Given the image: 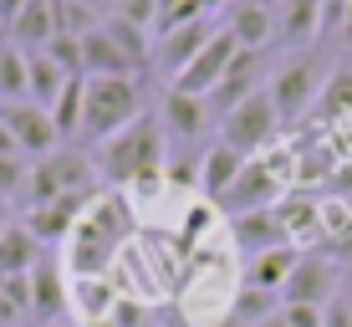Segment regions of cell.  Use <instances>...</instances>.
I'll return each instance as SVG.
<instances>
[{"instance_id": "36", "label": "cell", "mask_w": 352, "mask_h": 327, "mask_svg": "<svg viewBox=\"0 0 352 327\" xmlns=\"http://www.w3.org/2000/svg\"><path fill=\"white\" fill-rule=\"evenodd\" d=\"M26 10V0H0V31H10L16 26V16Z\"/></svg>"}, {"instance_id": "20", "label": "cell", "mask_w": 352, "mask_h": 327, "mask_svg": "<svg viewBox=\"0 0 352 327\" xmlns=\"http://www.w3.org/2000/svg\"><path fill=\"white\" fill-rule=\"evenodd\" d=\"M245 164L250 159H245V154H235L230 143H210V149H204V164H199V189L220 204V195L240 179V169H245Z\"/></svg>"}, {"instance_id": "9", "label": "cell", "mask_w": 352, "mask_h": 327, "mask_svg": "<svg viewBox=\"0 0 352 327\" xmlns=\"http://www.w3.org/2000/svg\"><path fill=\"white\" fill-rule=\"evenodd\" d=\"M0 123H6V133L16 138V149L26 154V159H46V154H56V143H62V133H56L52 113L36 103H0Z\"/></svg>"}, {"instance_id": "21", "label": "cell", "mask_w": 352, "mask_h": 327, "mask_svg": "<svg viewBox=\"0 0 352 327\" xmlns=\"http://www.w3.org/2000/svg\"><path fill=\"white\" fill-rule=\"evenodd\" d=\"M296 261H301V251H296V246L265 251V256H256V261H250V271L240 276V286H256V292H271V297H281V286L291 282Z\"/></svg>"}, {"instance_id": "18", "label": "cell", "mask_w": 352, "mask_h": 327, "mask_svg": "<svg viewBox=\"0 0 352 327\" xmlns=\"http://www.w3.org/2000/svg\"><path fill=\"white\" fill-rule=\"evenodd\" d=\"M6 36H10V46H21V52H41V46L56 36V0H26V10L16 16V26Z\"/></svg>"}, {"instance_id": "35", "label": "cell", "mask_w": 352, "mask_h": 327, "mask_svg": "<svg viewBox=\"0 0 352 327\" xmlns=\"http://www.w3.org/2000/svg\"><path fill=\"white\" fill-rule=\"evenodd\" d=\"M21 317H26V312H21L6 292H0V327H21Z\"/></svg>"}, {"instance_id": "37", "label": "cell", "mask_w": 352, "mask_h": 327, "mask_svg": "<svg viewBox=\"0 0 352 327\" xmlns=\"http://www.w3.org/2000/svg\"><path fill=\"white\" fill-rule=\"evenodd\" d=\"M327 256H332V261H347V266H352V235H347V240H332V251H327Z\"/></svg>"}, {"instance_id": "23", "label": "cell", "mask_w": 352, "mask_h": 327, "mask_svg": "<svg viewBox=\"0 0 352 327\" xmlns=\"http://www.w3.org/2000/svg\"><path fill=\"white\" fill-rule=\"evenodd\" d=\"M36 266H41V240L26 225L10 220L6 235H0V276H31Z\"/></svg>"}, {"instance_id": "17", "label": "cell", "mask_w": 352, "mask_h": 327, "mask_svg": "<svg viewBox=\"0 0 352 327\" xmlns=\"http://www.w3.org/2000/svg\"><path fill=\"white\" fill-rule=\"evenodd\" d=\"M87 200L92 195H67V200H52V204H36V210H26V230L41 240V246H46V240H67Z\"/></svg>"}, {"instance_id": "2", "label": "cell", "mask_w": 352, "mask_h": 327, "mask_svg": "<svg viewBox=\"0 0 352 327\" xmlns=\"http://www.w3.org/2000/svg\"><path fill=\"white\" fill-rule=\"evenodd\" d=\"M164 123H159V113H143V118H133V123L118 133V138H107L102 149H97V179L102 184H138V179H148V174H164Z\"/></svg>"}, {"instance_id": "25", "label": "cell", "mask_w": 352, "mask_h": 327, "mask_svg": "<svg viewBox=\"0 0 352 327\" xmlns=\"http://www.w3.org/2000/svg\"><path fill=\"white\" fill-rule=\"evenodd\" d=\"M26 87H31V103L52 113V103L62 98V87H67V72L46 52H26Z\"/></svg>"}, {"instance_id": "41", "label": "cell", "mask_w": 352, "mask_h": 327, "mask_svg": "<svg viewBox=\"0 0 352 327\" xmlns=\"http://www.w3.org/2000/svg\"><path fill=\"white\" fill-rule=\"evenodd\" d=\"M342 297H347V307H352V276H342Z\"/></svg>"}, {"instance_id": "26", "label": "cell", "mask_w": 352, "mask_h": 327, "mask_svg": "<svg viewBox=\"0 0 352 327\" xmlns=\"http://www.w3.org/2000/svg\"><path fill=\"white\" fill-rule=\"evenodd\" d=\"M281 312V297L271 292H256V286H235V297H230V312L220 327H261L265 317H276Z\"/></svg>"}, {"instance_id": "6", "label": "cell", "mask_w": 352, "mask_h": 327, "mask_svg": "<svg viewBox=\"0 0 352 327\" xmlns=\"http://www.w3.org/2000/svg\"><path fill=\"white\" fill-rule=\"evenodd\" d=\"M281 128V118H276V103L271 92H256V98H245L230 118H220V143H230L235 154H245V159H256V154L271 143V133Z\"/></svg>"}, {"instance_id": "31", "label": "cell", "mask_w": 352, "mask_h": 327, "mask_svg": "<svg viewBox=\"0 0 352 327\" xmlns=\"http://www.w3.org/2000/svg\"><path fill=\"white\" fill-rule=\"evenodd\" d=\"M41 52H46V56H52V62H56V67H62V72H67V77H87V72H82V41H77V36H62V31H56V36H52V41H46V46H41Z\"/></svg>"}, {"instance_id": "14", "label": "cell", "mask_w": 352, "mask_h": 327, "mask_svg": "<svg viewBox=\"0 0 352 327\" xmlns=\"http://www.w3.org/2000/svg\"><path fill=\"white\" fill-rule=\"evenodd\" d=\"M230 246H235L245 261H256V256H265V251L291 246V235H286V225H281L276 210H261V215H240V220H230Z\"/></svg>"}, {"instance_id": "39", "label": "cell", "mask_w": 352, "mask_h": 327, "mask_svg": "<svg viewBox=\"0 0 352 327\" xmlns=\"http://www.w3.org/2000/svg\"><path fill=\"white\" fill-rule=\"evenodd\" d=\"M77 6H87V10H97V16H113V0H77Z\"/></svg>"}, {"instance_id": "3", "label": "cell", "mask_w": 352, "mask_h": 327, "mask_svg": "<svg viewBox=\"0 0 352 327\" xmlns=\"http://www.w3.org/2000/svg\"><path fill=\"white\" fill-rule=\"evenodd\" d=\"M143 92L133 77H87V107H82V128L77 138L102 149L107 138H118L133 118H143Z\"/></svg>"}, {"instance_id": "4", "label": "cell", "mask_w": 352, "mask_h": 327, "mask_svg": "<svg viewBox=\"0 0 352 327\" xmlns=\"http://www.w3.org/2000/svg\"><path fill=\"white\" fill-rule=\"evenodd\" d=\"M67 195H97V164L77 149V143L31 164L26 189H21V204L36 210V204H52V200H67Z\"/></svg>"}, {"instance_id": "11", "label": "cell", "mask_w": 352, "mask_h": 327, "mask_svg": "<svg viewBox=\"0 0 352 327\" xmlns=\"http://www.w3.org/2000/svg\"><path fill=\"white\" fill-rule=\"evenodd\" d=\"M214 31H220V26H214V16H199V21H189V26L164 31V36H159V46H153V67H159L164 77L174 82L179 72H184L194 56H199L204 46L214 41Z\"/></svg>"}, {"instance_id": "27", "label": "cell", "mask_w": 352, "mask_h": 327, "mask_svg": "<svg viewBox=\"0 0 352 327\" xmlns=\"http://www.w3.org/2000/svg\"><path fill=\"white\" fill-rule=\"evenodd\" d=\"M82 107H87V77H67L62 98L52 103V123H56V133H62V138H77Z\"/></svg>"}, {"instance_id": "5", "label": "cell", "mask_w": 352, "mask_h": 327, "mask_svg": "<svg viewBox=\"0 0 352 327\" xmlns=\"http://www.w3.org/2000/svg\"><path fill=\"white\" fill-rule=\"evenodd\" d=\"M265 92H271L281 123L301 118L311 103L322 98V67H317V56H291V62H281L271 72V82H265Z\"/></svg>"}, {"instance_id": "43", "label": "cell", "mask_w": 352, "mask_h": 327, "mask_svg": "<svg viewBox=\"0 0 352 327\" xmlns=\"http://www.w3.org/2000/svg\"><path fill=\"white\" fill-rule=\"evenodd\" d=\"M6 225H10V215H6V210H0V235H6Z\"/></svg>"}, {"instance_id": "16", "label": "cell", "mask_w": 352, "mask_h": 327, "mask_svg": "<svg viewBox=\"0 0 352 327\" xmlns=\"http://www.w3.org/2000/svg\"><path fill=\"white\" fill-rule=\"evenodd\" d=\"M225 31L235 36L240 52H265V46L276 41V10H261V6H250V0H235Z\"/></svg>"}, {"instance_id": "13", "label": "cell", "mask_w": 352, "mask_h": 327, "mask_svg": "<svg viewBox=\"0 0 352 327\" xmlns=\"http://www.w3.org/2000/svg\"><path fill=\"white\" fill-rule=\"evenodd\" d=\"M159 123H164V138L174 143V149H189V143H199V133L210 128V103H204V98H184V92L164 87V98H159Z\"/></svg>"}, {"instance_id": "33", "label": "cell", "mask_w": 352, "mask_h": 327, "mask_svg": "<svg viewBox=\"0 0 352 327\" xmlns=\"http://www.w3.org/2000/svg\"><path fill=\"white\" fill-rule=\"evenodd\" d=\"M322 327H352V307H347L342 292H337V297L322 307Z\"/></svg>"}, {"instance_id": "10", "label": "cell", "mask_w": 352, "mask_h": 327, "mask_svg": "<svg viewBox=\"0 0 352 327\" xmlns=\"http://www.w3.org/2000/svg\"><path fill=\"white\" fill-rule=\"evenodd\" d=\"M235 52H240V46H235V36H230V31L220 26V31H214V41L204 46V52L194 56V62H189L184 72H179L174 82H168V87H174V92H184V98H210V92L220 87L225 67L235 62Z\"/></svg>"}, {"instance_id": "12", "label": "cell", "mask_w": 352, "mask_h": 327, "mask_svg": "<svg viewBox=\"0 0 352 327\" xmlns=\"http://www.w3.org/2000/svg\"><path fill=\"white\" fill-rule=\"evenodd\" d=\"M261 72H265V56L261 52H235V62L225 67V77H220V87L210 92V118H230L245 98H256L261 92Z\"/></svg>"}, {"instance_id": "29", "label": "cell", "mask_w": 352, "mask_h": 327, "mask_svg": "<svg viewBox=\"0 0 352 327\" xmlns=\"http://www.w3.org/2000/svg\"><path fill=\"white\" fill-rule=\"evenodd\" d=\"M102 31L113 36L118 46H123V56H128V62L138 67V72H143V67L153 62V52H148V31H138V26H133V21H123V16H118V10H113V16H107V21H102Z\"/></svg>"}, {"instance_id": "24", "label": "cell", "mask_w": 352, "mask_h": 327, "mask_svg": "<svg viewBox=\"0 0 352 327\" xmlns=\"http://www.w3.org/2000/svg\"><path fill=\"white\" fill-rule=\"evenodd\" d=\"M67 282H72V276H67ZM72 307L82 312V322H87V327H97L107 312L118 307L113 276H82V282H72Z\"/></svg>"}, {"instance_id": "15", "label": "cell", "mask_w": 352, "mask_h": 327, "mask_svg": "<svg viewBox=\"0 0 352 327\" xmlns=\"http://www.w3.org/2000/svg\"><path fill=\"white\" fill-rule=\"evenodd\" d=\"M67 307H72V282L62 276V266L41 261L31 271V317L36 322H56Z\"/></svg>"}, {"instance_id": "40", "label": "cell", "mask_w": 352, "mask_h": 327, "mask_svg": "<svg viewBox=\"0 0 352 327\" xmlns=\"http://www.w3.org/2000/svg\"><path fill=\"white\" fill-rule=\"evenodd\" d=\"M342 41L352 46V0H347V10H342Z\"/></svg>"}, {"instance_id": "7", "label": "cell", "mask_w": 352, "mask_h": 327, "mask_svg": "<svg viewBox=\"0 0 352 327\" xmlns=\"http://www.w3.org/2000/svg\"><path fill=\"white\" fill-rule=\"evenodd\" d=\"M286 200V184L281 174H276V164H261L250 159L245 169H240V179L220 195V210L230 215V220H240V215H261V210H276V204Z\"/></svg>"}, {"instance_id": "34", "label": "cell", "mask_w": 352, "mask_h": 327, "mask_svg": "<svg viewBox=\"0 0 352 327\" xmlns=\"http://www.w3.org/2000/svg\"><path fill=\"white\" fill-rule=\"evenodd\" d=\"M286 327H322V307H281Z\"/></svg>"}, {"instance_id": "44", "label": "cell", "mask_w": 352, "mask_h": 327, "mask_svg": "<svg viewBox=\"0 0 352 327\" xmlns=\"http://www.w3.org/2000/svg\"><path fill=\"white\" fill-rule=\"evenodd\" d=\"M118 6H123V0H113V10H118Z\"/></svg>"}, {"instance_id": "22", "label": "cell", "mask_w": 352, "mask_h": 327, "mask_svg": "<svg viewBox=\"0 0 352 327\" xmlns=\"http://www.w3.org/2000/svg\"><path fill=\"white\" fill-rule=\"evenodd\" d=\"M322 31V0H286L276 10V41L281 46H307Z\"/></svg>"}, {"instance_id": "38", "label": "cell", "mask_w": 352, "mask_h": 327, "mask_svg": "<svg viewBox=\"0 0 352 327\" xmlns=\"http://www.w3.org/2000/svg\"><path fill=\"white\" fill-rule=\"evenodd\" d=\"M10 154H21V149H16V138L6 133V123H0V159H10ZM21 159H26V154H21Z\"/></svg>"}, {"instance_id": "32", "label": "cell", "mask_w": 352, "mask_h": 327, "mask_svg": "<svg viewBox=\"0 0 352 327\" xmlns=\"http://www.w3.org/2000/svg\"><path fill=\"white\" fill-rule=\"evenodd\" d=\"M26 174H31V164L21 159V154L0 159V200H21V189H26Z\"/></svg>"}, {"instance_id": "30", "label": "cell", "mask_w": 352, "mask_h": 327, "mask_svg": "<svg viewBox=\"0 0 352 327\" xmlns=\"http://www.w3.org/2000/svg\"><path fill=\"white\" fill-rule=\"evenodd\" d=\"M317 107H322V118H342V113H352V67H337L332 77L322 82Z\"/></svg>"}, {"instance_id": "28", "label": "cell", "mask_w": 352, "mask_h": 327, "mask_svg": "<svg viewBox=\"0 0 352 327\" xmlns=\"http://www.w3.org/2000/svg\"><path fill=\"white\" fill-rule=\"evenodd\" d=\"M0 103H31L26 87V52L0 41Z\"/></svg>"}, {"instance_id": "1", "label": "cell", "mask_w": 352, "mask_h": 327, "mask_svg": "<svg viewBox=\"0 0 352 327\" xmlns=\"http://www.w3.org/2000/svg\"><path fill=\"white\" fill-rule=\"evenodd\" d=\"M133 204L118 189H97V195L82 204L77 225L67 235V276L82 282V276H113L118 256L133 246Z\"/></svg>"}, {"instance_id": "42", "label": "cell", "mask_w": 352, "mask_h": 327, "mask_svg": "<svg viewBox=\"0 0 352 327\" xmlns=\"http://www.w3.org/2000/svg\"><path fill=\"white\" fill-rule=\"evenodd\" d=\"M261 327H286V322H281V312H276V317H265Z\"/></svg>"}, {"instance_id": "8", "label": "cell", "mask_w": 352, "mask_h": 327, "mask_svg": "<svg viewBox=\"0 0 352 327\" xmlns=\"http://www.w3.org/2000/svg\"><path fill=\"white\" fill-rule=\"evenodd\" d=\"M337 292H342V282H337V261L327 256V251H301L291 282L281 286V307H327Z\"/></svg>"}, {"instance_id": "19", "label": "cell", "mask_w": 352, "mask_h": 327, "mask_svg": "<svg viewBox=\"0 0 352 327\" xmlns=\"http://www.w3.org/2000/svg\"><path fill=\"white\" fill-rule=\"evenodd\" d=\"M82 72H87V77H133L138 67L123 56V46H118L113 36L97 26L92 36H82Z\"/></svg>"}]
</instances>
